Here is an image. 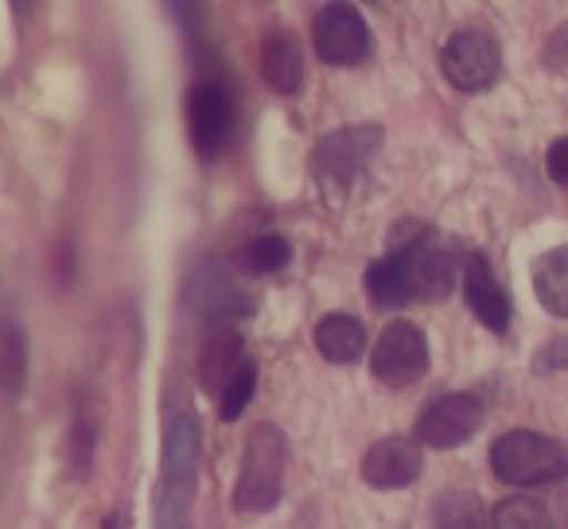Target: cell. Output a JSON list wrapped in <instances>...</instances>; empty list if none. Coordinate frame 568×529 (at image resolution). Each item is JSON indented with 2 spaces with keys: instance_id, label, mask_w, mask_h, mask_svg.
Segmentation results:
<instances>
[{
  "instance_id": "obj_1",
  "label": "cell",
  "mask_w": 568,
  "mask_h": 529,
  "mask_svg": "<svg viewBox=\"0 0 568 529\" xmlns=\"http://www.w3.org/2000/svg\"><path fill=\"white\" fill-rule=\"evenodd\" d=\"M389 250L405 253L420 304L444 301V296L452 293V285H456V273L464 269L456 242L444 237L440 230L420 226V222H402V226L389 234Z\"/></svg>"
},
{
  "instance_id": "obj_2",
  "label": "cell",
  "mask_w": 568,
  "mask_h": 529,
  "mask_svg": "<svg viewBox=\"0 0 568 529\" xmlns=\"http://www.w3.org/2000/svg\"><path fill=\"white\" fill-rule=\"evenodd\" d=\"M490 471L510 487H545L568 479V448L541 433H506L490 448Z\"/></svg>"
},
{
  "instance_id": "obj_3",
  "label": "cell",
  "mask_w": 568,
  "mask_h": 529,
  "mask_svg": "<svg viewBox=\"0 0 568 529\" xmlns=\"http://www.w3.org/2000/svg\"><path fill=\"white\" fill-rule=\"evenodd\" d=\"M284 464H288V440L276 425H257L245 436L242 475L234 487V506L242 513H265L281 502Z\"/></svg>"
},
{
  "instance_id": "obj_4",
  "label": "cell",
  "mask_w": 568,
  "mask_h": 529,
  "mask_svg": "<svg viewBox=\"0 0 568 529\" xmlns=\"http://www.w3.org/2000/svg\"><path fill=\"white\" fill-rule=\"evenodd\" d=\"M382 149V125H347L327 133L312 152V175L332 203H343L358 175L371 167L374 152Z\"/></svg>"
},
{
  "instance_id": "obj_5",
  "label": "cell",
  "mask_w": 568,
  "mask_h": 529,
  "mask_svg": "<svg viewBox=\"0 0 568 529\" xmlns=\"http://www.w3.org/2000/svg\"><path fill=\"white\" fill-rule=\"evenodd\" d=\"M371 370L382 386L405 389L413 382L425 378L428 370V339L417 324L409 319H394L386 332L378 335V347L371 355Z\"/></svg>"
},
{
  "instance_id": "obj_6",
  "label": "cell",
  "mask_w": 568,
  "mask_h": 529,
  "mask_svg": "<svg viewBox=\"0 0 568 529\" xmlns=\"http://www.w3.org/2000/svg\"><path fill=\"white\" fill-rule=\"evenodd\" d=\"M444 79L464 94H479L490 90L503 74V51L487 32H456L440 48Z\"/></svg>"
},
{
  "instance_id": "obj_7",
  "label": "cell",
  "mask_w": 568,
  "mask_h": 529,
  "mask_svg": "<svg viewBox=\"0 0 568 529\" xmlns=\"http://www.w3.org/2000/svg\"><path fill=\"white\" fill-rule=\"evenodd\" d=\"M312 43L327 67H355L371 55V28L355 4H324L312 20Z\"/></svg>"
},
{
  "instance_id": "obj_8",
  "label": "cell",
  "mask_w": 568,
  "mask_h": 529,
  "mask_svg": "<svg viewBox=\"0 0 568 529\" xmlns=\"http://www.w3.org/2000/svg\"><path fill=\"white\" fill-rule=\"evenodd\" d=\"M483 425V401L475 394H448L436 397L417 420V444L428 448H459L471 440Z\"/></svg>"
},
{
  "instance_id": "obj_9",
  "label": "cell",
  "mask_w": 568,
  "mask_h": 529,
  "mask_svg": "<svg viewBox=\"0 0 568 529\" xmlns=\"http://www.w3.org/2000/svg\"><path fill=\"white\" fill-rule=\"evenodd\" d=\"M187 129L199 156H219L234 133V102L214 82H199L187 94Z\"/></svg>"
},
{
  "instance_id": "obj_10",
  "label": "cell",
  "mask_w": 568,
  "mask_h": 529,
  "mask_svg": "<svg viewBox=\"0 0 568 529\" xmlns=\"http://www.w3.org/2000/svg\"><path fill=\"white\" fill-rule=\"evenodd\" d=\"M464 301L483 327H490V332H498V335L510 327V312H514L510 293L495 281V269H490L487 253L464 257Z\"/></svg>"
},
{
  "instance_id": "obj_11",
  "label": "cell",
  "mask_w": 568,
  "mask_h": 529,
  "mask_svg": "<svg viewBox=\"0 0 568 529\" xmlns=\"http://www.w3.org/2000/svg\"><path fill=\"white\" fill-rule=\"evenodd\" d=\"M420 444L409 440V436H386L378 440L363 459V479L378 490H402L409 487L413 479L420 475Z\"/></svg>"
},
{
  "instance_id": "obj_12",
  "label": "cell",
  "mask_w": 568,
  "mask_h": 529,
  "mask_svg": "<svg viewBox=\"0 0 568 529\" xmlns=\"http://www.w3.org/2000/svg\"><path fill=\"white\" fill-rule=\"evenodd\" d=\"M242 366H245V339L234 327H214L206 335L203 350H199V386L222 401V394L230 389V382L237 378Z\"/></svg>"
},
{
  "instance_id": "obj_13",
  "label": "cell",
  "mask_w": 568,
  "mask_h": 529,
  "mask_svg": "<svg viewBox=\"0 0 568 529\" xmlns=\"http://www.w3.org/2000/svg\"><path fill=\"white\" fill-rule=\"evenodd\" d=\"M191 304L203 312L206 319H214L219 327H226L230 319H242L253 312V301L219 269V265H203L191 281Z\"/></svg>"
},
{
  "instance_id": "obj_14",
  "label": "cell",
  "mask_w": 568,
  "mask_h": 529,
  "mask_svg": "<svg viewBox=\"0 0 568 529\" xmlns=\"http://www.w3.org/2000/svg\"><path fill=\"white\" fill-rule=\"evenodd\" d=\"M366 293L378 308H402V304L417 301V288H413L409 261L402 250H389L382 261H374L366 269Z\"/></svg>"
},
{
  "instance_id": "obj_15",
  "label": "cell",
  "mask_w": 568,
  "mask_h": 529,
  "mask_svg": "<svg viewBox=\"0 0 568 529\" xmlns=\"http://www.w3.org/2000/svg\"><path fill=\"white\" fill-rule=\"evenodd\" d=\"M261 74L276 94H296L304 82V59L301 48L288 32H268L261 43Z\"/></svg>"
},
{
  "instance_id": "obj_16",
  "label": "cell",
  "mask_w": 568,
  "mask_h": 529,
  "mask_svg": "<svg viewBox=\"0 0 568 529\" xmlns=\"http://www.w3.org/2000/svg\"><path fill=\"white\" fill-rule=\"evenodd\" d=\"M316 347L327 363L351 366L366 350V327L347 312H332L316 324Z\"/></svg>"
},
{
  "instance_id": "obj_17",
  "label": "cell",
  "mask_w": 568,
  "mask_h": 529,
  "mask_svg": "<svg viewBox=\"0 0 568 529\" xmlns=\"http://www.w3.org/2000/svg\"><path fill=\"white\" fill-rule=\"evenodd\" d=\"M534 293L541 301V308L549 316L568 319V245H557V250L541 253L534 261Z\"/></svg>"
},
{
  "instance_id": "obj_18",
  "label": "cell",
  "mask_w": 568,
  "mask_h": 529,
  "mask_svg": "<svg viewBox=\"0 0 568 529\" xmlns=\"http://www.w3.org/2000/svg\"><path fill=\"white\" fill-rule=\"evenodd\" d=\"M195 471H199V420L191 413H183L164 433V475L195 479Z\"/></svg>"
},
{
  "instance_id": "obj_19",
  "label": "cell",
  "mask_w": 568,
  "mask_h": 529,
  "mask_svg": "<svg viewBox=\"0 0 568 529\" xmlns=\"http://www.w3.org/2000/svg\"><path fill=\"white\" fill-rule=\"evenodd\" d=\"M191 506H195V479H175V475H160L156 487V529H191Z\"/></svg>"
},
{
  "instance_id": "obj_20",
  "label": "cell",
  "mask_w": 568,
  "mask_h": 529,
  "mask_svg": "<svg viewBox=\"0 0 568 529\" xmlns=\"http://www.w3.org/2000/svg\"><path fill=\"white\" fill-rule=\"evenodd\" d=\"M433 529H495L471 490H448L433 506Z\"/></svg>"
},
{
  "instance_id": "obj_21",
  "label": "cell",
  "mask_w": 568,
  "mask_h": 529,
  "mask_svg": "<svg viewBox=\"0 0 568 529\" xmlns=\"http://www.w3.org/2000/svg\"><path fill=\"white\" fill-rule=\"evenodd\" d=\"M28 382V339L17 324H0V394L20 397Z\"/></svg>"
},
{
  "instance_id": "obj_22",
  "label": "cell",
  "mask_w": 568,
  "mask_h": 529,
  "mask_svg": "<svg viewBox=\"0 0 568 529\" xmlns=\"http://www.w3.org/2000/svg\"><path fill=\"white\" fill-rule=\"evenodd\" d=\"M490 521H495V529H557L549 510H545V502L526 498V495H514V498H506V502H498Z\"/></svg>"
},
{
  "instance_id": "obj_23",
  "label": "cell",
  "mask_w": 568,
  "mask_h": 529,
  "mask_svg": "<svg viewBox=\"0 0 568 529\" xmlns=\"http://www.w3.org/2000/svg\"><path fill=\"white\" fill-rule=\"evenodd\" d=\"M94 448H98V436H94V420L87 413H79L74 420L71 436L63 444V456H67V475L71 479H87L90 467H94Z\"/></svg>"
},
{
  "instance_id": "obj_24",
  "label": "cell",
  "mask_w": 568,
  "mask_h": 529,
  "mask_svg": "<svg viewBox=\"0 0 568 529\" xmlns=\"http://www.w3.org/2000/svg\"><path fill=\"white\" fill-rule=\"evenodd\" d=\"M288 257H293V245L281 234H261L242 250V265L250 273H276L288 265Z\"/></svg>"
},
{
  "instance_id": "obj_25",
  "label": "cell",
  "mask_w": 568,
  "mask_h": 529,
  "mask_svg": "<svg viewBox=\"0 0 568 529\" xmlns=\"http://www.w3.org/2000/svg\"><path fill=\"white\" fill-rule=\"evenodd\" d=\"M253 389H257V366L245 363L242 370H237V378L230 382V389L222 394V401H219L222 420H237V417H242L245 405L253 401Z\"/></svg>"
},
{
  "instance_id": "obj_26",
  "label": "cell",
  "mask_w": 568,
  "mask_h": 529,
  "mask_svg": "<svg viewBox=\"0 0 568 529\" xmlns=\"http://www.w3.org/2000/svg\"><path fill=\"white\" fill-rule=\"evenodd\" d=\"M565 366H568V339H565V335H557V339H549L541 350H537L534 370L537 374H552V370H565Z\"/></svg>"
},
{
  "instance_id": "obj_27",
  "label": "cell",
  "mask_w": 568,
  "mask_h": 529,
  "mask_svg": "<svg viewBox=\"0 0 568 529\" xmlns=\"http://www.w3.org/2000/svg\"><path fill=\"white\" fill-rule=\"evenodd\" d=\"M545 172H549L552 183L568 187V136H560V141L549 144V152H545Z\"/></svg>"
},
{
  "instance_id": "obj_28",
  "label": "cell",
  "mask_w": 568,
  "mask_h": 529,
  "mask_svg": "<svg viewBox=\"0 0 568 529\" xmlns=\"http://www.w3.org/2000/svg\"><path fill=\"white\" fill-rule=\"evenodd\" d=\"M545 63H549V71H565L568 67V24H560L552 32V40L545 43Z\"/></svg>"
},
{
  "instance_id": "obj_29",
  "label": "cell",
  "mask_w": 568,
  "mask_h": 529,
  "mask_svg": "<svg viewBox=\"0 0 568 529\" xmlns=\"http://www.w3.org/2000/svg\"><path fill=\"white\" fill-rule=\"evenodd\" d=\"M102 529H129V526H125V513H121V510H113L110 518L102 521Z\"/></svg>"
}]
</instances>
